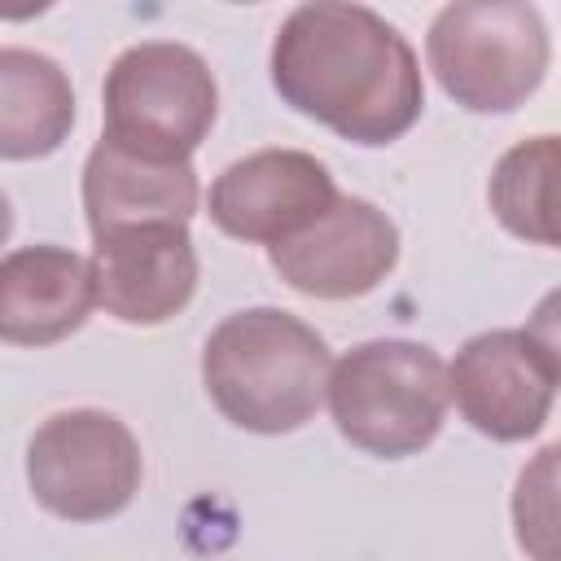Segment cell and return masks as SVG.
<instances>
[{
  "label": "cell",
  "mask_w": 561,
  "mask_h": 561,
  "mask_svg": "<svg viewBox=\"0 0 561 561\" xmlns=\"http://www.w3.org/2000/svg\"><path fill=\"white\" fill-rule=\"evenodd\" d=\"M272 83L298 114L355 145L399 140L425 105L412 44L373 9L298 4L272 39Z\"/></svg>",
  "instance_id": "6da1fadb"
},
{
  "label": "cell",
  "mask_w": 561,
  "mask_h": 561,
  "mask_svg": "<svg viewBox=\"0 0 561 561\" xmlns=\"http://www.w3.org/2000/svg\"><path fill=\"white\" fill-rule=\"evenodd\" d=\"M329 368L324 337L276 307L228 316L202 346L206 394L250 434H289L307 425L324 403Z\"/></svg>",
  "instance_id": "7a4b0ae2"
},
{
  "label": "cell",
  "mask_w": 561,
  "mask_h": 561,
  "mask_svg": "<svg viewBox=\"0 0 561 561\" xmlns=\"http://www.w3.org/2000/svg\"><path fill=\"white\" fill-rule=\"evenodd\" d=\"M337 434L381 460L416 456L447 416V364L421 342H359L324 386Z\"/></svg>",
  "instance_id": "3957f363"
},
{
  "label": "cell",
  "mask_w": 561,
  "mask_h": 561,
  "mask_svg": "<svg viewBox=\"0 0 561 561\" xmlns=\"http://www.w3.org/2000/svg\"><path fill=\"white\" fill-rule=\"evenodd\" d=\"M430 70L473 114L517 110L548 70V26L526 0H456L430 22Z\"/></svg>",
  "instance_id": "277c9868"
},
{
  "label": "cell",
  "mask_w": 561,
  "mask_h": 561,
  "mask_svg": "<svg viewBox=\"0 0 561 561\" xmlns=\"http://www.w3.org/2000/svg\"><path fill=\"white\" fill-rule=\"evenodd\" d=\"M210 66L175 39H145L105 75V140L153 162H188L215 123Z\"/></svg>",
  "instance_id": "5b68a950"
},
{
  "label": "cell",
  "mask_w": 561,
  "mask_h": 561,
  "mask_svg": "<svg viewBox=\"0 0 561 561\" xmlns=\"http://www.w3.org/2000/svg\"><path fill=\"white\" fill-rule=\"evenodd\" d=\"M26 482L53 517H114L140 491V443L110 412H57L26 443Z\"/></svg>",
  "instance_id": "8992f818"
},
{
  "label": "cell",
  "mask_w": 561,
  "mask_h": 561,
  "mask_svg": "<svg viewBox=\"0 0 561 561\" xmlns=\"http://www.w3.org/2000/svg\"><path fill=\"white\" fill-rule=\"evenodd\" d=\"M561 381L557 342L539 329H491L469 337L447 368V399L460 416L495 438L517 443L543 430Z\"/></svg>",
  "instance_id": "52a82bcc"
},
{
  "label": "cell",
  "mask_w": 561,
  "mask_h": 561,
  "mask_svg": "<svg viewBox=\"0 0 561 561\" xmlns=\"http://www.w3.org/2000/svg\"><path fill=\"white\" fill-rule=\"evenodd\" d=\"M337 202L333 175L302 149H259L224 167L210 184V219L237 241L280 245Z\"/></svg>",
  "instance_id": "ba28073f"
},
{
  "label": "cell",
  "mask_w": 561,
  "mask_h": 561,
  "mask_svg": "<svg viewBox=\"0 0 561 561\" xmlns=\"http://www.w3.org/2000/svg\"><path fill=\"white\" fill-rule=\"evenodd\" d=\"M276 276L307 298H359L399 259V228L364 197H337L311 228L267 250Z\"/></svg>",
  "instance_id": "9c48e42d"
},
{
  "label": "cell",
  "mask_w": 561,
  "mask_h": 561,
  "mask_svg": "<svg viewBox=\"0 0 561 561\" xmlns=\"http://www.w3.org/2000/svg\"><path fill=\"white\" fill-rule=\"evenodd\" d=\"M96 302L123 324H162L180 316L197 289V250L188 224H145L92 237Z\"/></svg>",
  "instance_id": "30bf717a"
},
{
  "label": "cell",
  "mask_w": 561,
  "mask_h": 561,
  "mask_svg": "<svg viewBox=\"0 0 561 561\" xmlns=\"http://www.w3.org/2000/svg\"><path fill=\"white\" fill-rule=\"evenodd\" d=\"M96 302L92 267L61 245H26L0 259V342L53 346L70 337Z\"/></svg>",
  "instance_id": "8fae6325"
},
{
  "label": "cell",
  "mask_w": 561,
  "mask_h": 561,
  "mask_svg": "<svg viewBox=\"0 0 561 561\" xmlns=\"http://www.w3.org/2000/svg\"><path fill=\"white\" fill-rule=\"evenodd\" d=\"M83 210L92 237L145 224H188L197 210L193 162H153L114 140H96L83 167Z\"/></svg>",
  "instance_id": "7c38bea8"
},
{
  "label": "cell",
  "mask_w": 561,
  "mask_h": 561,
  "mask_svg": "<svg viewBox=\"0 0 561 561\" xmlns=\"http://www.w3.org/2000/svg\"><path fill=\"white\" fill-rule=\"evenodd\" d=\"M70 127L75 88L66 70L35 48H0V158H48Z\"/></svg>",
  "instance_id": "4fadbf2b"
},
{
  "label": "cell",
  "mask_w": 561,
  "mask_h": 561,
  "mask_svg": "<svg viewBox=\"0 0 561 561\" xmlns=\"http://www.w3.org/2000/svg\"><path fill=\"white\" fill-rule=\"evenodd\" d=\"M557 167H561L557 136H535V140L513 145L495 162L491 184H486L495 219L513 237L548 245V250L561 241V228H557Z\"/></svg>",
  "instance_id": "5bb4252c"
},
{
  "label": "cell",
  "mask_w": 561,
  "mask_h": 561,
  "mask_svg": "<svg viewBox=\"0 0 561 561\" xmlns=\"http://www.w3.org/2000/svg\"><path fill=\"white\" fill-rule=\"evenodd\" d=\"M557 469V447H543L539 460L530 469H522L517 478V495H513V517H517V543L535 557V561H557V513H552V478Z\"/></svg>",
  "instance_id": "9a60e30c"
},
{
  "label": "cell",
  "mask_w": 561,
  "mask_h": 561,
  "mask_svg": "<svg viewBox=\"0 0 561 561\" xmlns=\"http://www.w3.org/2000/svg\"><path fill=\"white\" fill-rule=\"evenodd\" d=\"M9 232H13V210H9V197H4V188H0V245L9 241Z\"/></svg>",
  "instance_id": "2e32d148"
}]
</instances>
